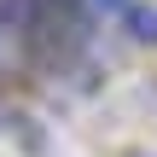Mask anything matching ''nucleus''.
<instances>
[{
  "mask_svg": "<svg viewBox=\"0 0 157 157\" xmlns=\"http://www.w3.org/2000/svg\"><path fill=\"white\" fill-rule=\"evenodd\" d=\"M122 23H128V35H134V41H151V47H157V12L128 6V12H122Z\"/></svg>",
  "mask_w": 157,
  "mask_h": 157,
  "instance_id": "obj_1",
  "label": "nucleus"
},
{
  "mask_svg": "<svg viewBox=\"0 0 157 157\" xmlns=\"http://www.w3.org/2000/svg\"><path fill=\"white\" fill-rule=\"evenodd\" d=\"M93 6H99V12H105V17H117V23H122V12H128V6H134V0H93Z\"/></svg>",
  "mask_w": 157,
  "mask_h": 157,
  "instance_id": "obj_2",
  "label": "nucleus"
},
{
  "mask_svg": "<svg viewBox=\"0 0 157 157\" xmlns=\"http://www.w3.org/2000/svg\"><path fill=\"white\" fill-rule=\"evenodd\" d=\"M47 6H64V12H76V6H82V0H47Z\"/></svg>",
  "mask_w": 157,
  "mask_h": 157,
  "instance_id": "obj_3",
  "label": "nucleus"
}]
</instances>
